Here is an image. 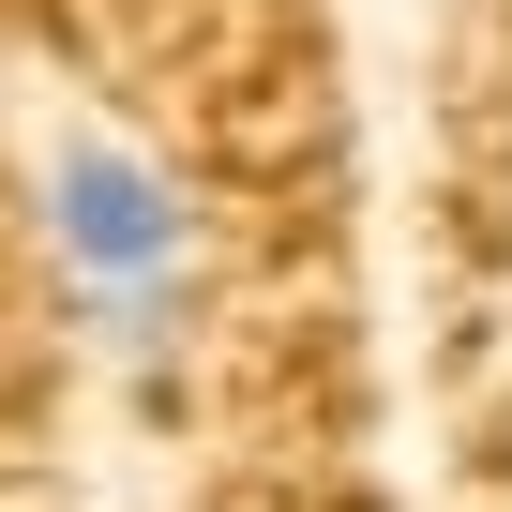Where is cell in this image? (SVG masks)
<instances>
[{
	"mask_svg": "<svg viewBox=\"0 0 512 512\" xmlns=\"http://www.w3.org/2000/svg\"><path fill=\"white\" fill-rule=\"evenodd\" d=\"M46 241H61V272H76V302L121 332V347H166V317H181V196L136 166V151H106V136H76L61 166H46Z\"/></svg>",
	"mask_w": 512,
	"mask_h": 512,
	"instance_id": "6da1fadb",
	"label": "cell"
}]
</instances>
